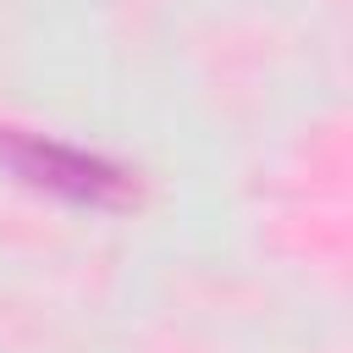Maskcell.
Instances as JSON below:
<instances>
[{
    "label": "cell",
    "instance_id": "1",
    "mask_svg": "<svg viewBox=\"0 0 353 353\" xmlns=\"http://www.w3.org/2000/svg\"><path fill=\"white\" fill-rule=\"evenodd\" d=\"M0 160L33 182V188H50L61 199H77V204H121L127 199V176L83 149H61V143H44L33 132H17V127H0Z\"/></svg>",
    "mask_w": 353,
    "mask_h": 353
}]
</instances>
